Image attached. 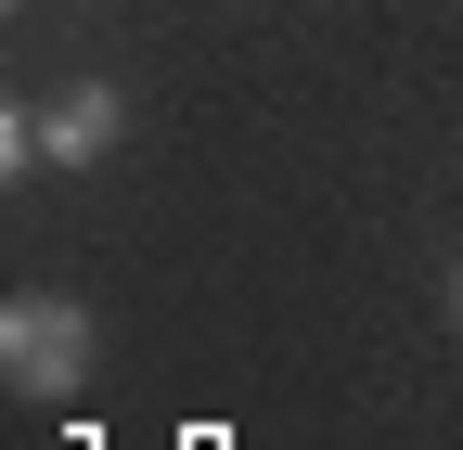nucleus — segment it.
I'll use <instances>...</instances> for the list:
<instances>
[{
    "label": "nucleus",
    "instance_id": "1",
    "mask_svg": "<svg viewBox=\"0 0 463 450\" xmlns=\"http://www.w3.org/2000/svg\"><path fill=\"white\" fill-rule=\"evenodd\" d=\"M0 373H14V399H78L90 386V309L78 296H14L0 309Z\"/></svg>",
    "mask_w": 463,
    "mask_h": 450
},
{
    "label": "nucleus",
    "instance_id": "2",
    "mask_svg": "<svg viewBox=\"0 0 463 450\" xmlns=\"http://www.w3.org/2000/svg\"><path fill=\"white\" fill-rule=\"evenodd\" d=\"M116 129H129V90H103V78H78V90H52V103H39V155H52V167L116 155Z\"/></svg>",
    "mask_w": 463,
    "mask_h": 450
},
{
    "label": "nucleus",
    "instance_id": "3",
    "mask_svg": "<svg viewBox=\"0 0 463 450\" xmlns=\"http://www.w3.org/2000/svg\"><path fill=\"white\" fill-rule=\"evenodd\" d=\"M0 167H14V181H26V167H52V155H39V117H26V103L0 117Z\"/></svg>",
    "mask_w": 463,
    "mask_h": 450
},
{
    "label": "nucleus",
    "instance_id": "4",
    "mask_svg": "<svg viewBox=\"0 0 463 450\" xmlns=\"http://www.w3.org/2000/svg\"><path fill=\"white\" fill-rule=\"evenodd\" d=\"M450 309H463V284H450Z\"/></svg>",
    "mask_w": 463,
    "mask_h": 450
}]
</instances>
